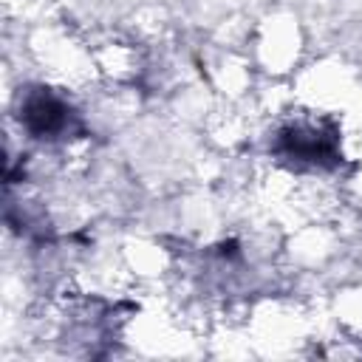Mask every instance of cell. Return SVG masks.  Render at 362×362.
<instances>
[{"instance_id":"6da1fadb","label":"cell","mask_w":362,"mask_h":362,"mask_svg":"<svg viewBox=\"0 0 362 362\" xmlns=\"http://www.w3.org/2000/svg\"><path fill=\"white\" fill-rule=\"evenodd\" d=\"M274 153L297 167H334L339 164V136L325 122H291L274 139Z\"/></svg>"},{"instance_id":"7a4b0ae2","label":"cell","mask_w":362,"mask_h":362,"mask_svg":"<svg viewBox=\"0 0 362 362\" xmlns=\"http://www.w3.org/2000/svg\"><path fill=\"white\" fill-rule=\"evenodd\" d=\"M20 124L31 139H42V141H57L79 130V119L74 107L48 88L25 90V96L20 99Z\"/></svg>"}]
</instances>
